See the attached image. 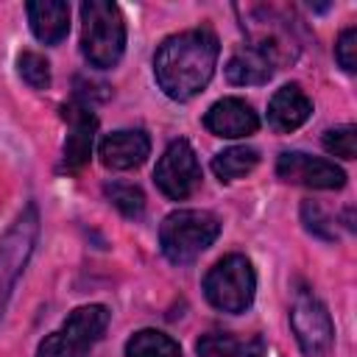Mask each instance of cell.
<instances>
[{
    "instance_id": "obj_3",
    "label": "cell",
    "mask_w": 357,
    "mask_h": 357,
    "mask_svg": "<svg viewBox=\"0 0 357 357\" xmlns=\"http://www.w3.org/2000/svg\"><path fill=\"white\" fill-rule=\"evenodd\" d=\"M218 234H220V223L212 212L178 209V212H170L165 218V223L159 229V243H162V251L170 262L187 265L201 251H206Z\"/></svg>"
},
{
    "instance_id": "obj_9",
    "label": "cell",
    "mask_w": 357,
    "mask_h": 357,
    "mask_svg": "<svg viewBox=\"0 0 357 357\" xmlns=\"http://www.w3.org/2000/svg\"><path fill=\"white\" fill-rule=\"evenodd\" d=\"M204 126L223 139H237V137H248L259 128V117L257 112L240 100V98H223L218 103L209 106V112L204 114Z\"/></svg>"
},
{
    "instance_id": "obj_19",
    "label": "cell",
    "mask_w": 357,
    "mask_h": 357,
    "mask_svg": "<svg viewBox=\"0 0 357 357\" xmlns=\"http://www.w3.org/2000/svg\"><path fill=\"white\" fill-rule=\"evenodd\" d=\"M240 346L229 332H209L195 343V351L198 357H237Z\"/></svg>"
},
{
    "instance_id": "obj_20",
    "label": "cell",
    "mask_w": 357,
    "mask_h": 357,
    "mask_svg": "<svg viewBox=\"0 0 357 357\" xmlns=\"http://www.w3.org/2000/svg\"><path fill=\"white\" fill-rule=\"evenodd\" d=\"M324 148L340 159H354L357 153V128L354 126H337L324 134Z\"/></svg>"
},
{
    "instance_id": "obj_4",
    "label": "cell",
    "mask_w": 357,
    "mask_h": 357,
    "mask_svg": "<svg viewBox=\"0 0 357 357\" xmlns=\"http://www.w3.org/2000/svg\"><path fill=\"white\" fill-rule=\"evenodd\" d=\"M109 326V310L103 304H86L67 315V321L47 335L36 357H86L89 349L100 340V335Z\"/></svg>"
},
{
    "instance_id": "obj_10",
    "label": "cell",
    "mask_w": 357,
    "mask_h": 357,
    "mask_svg": "<svg viewBox=\"0 0 357 357\" xmlns=\"http://www.w3.org/2000/svg\"><path fill=\"white\" fill-rule=\"evenodd\" d=\"M61 117L67 120V131H70L64 139V165L70 170H78L81 165H86V159L92 153L98 120H95L92 109L84 103H67L61 109Z\"/></svg>"
},
{
    "instance_id": "obj_16",
    "label": "cell",
    "mask_w": 357,
    "mask_h": 357,
    "mask_svg": "<svg viewBox=\"0 0 357 357\" xmlns=\"http://www.w3.org/2000/svg\"><path fill=\"white\" fill-rule=\"evenodd\" d=\"M259 162V153L254 148H245V145H234V148H226L220 151L215 159H212V170L220 181H234L245 173H251Z\"/></svg>"
},
{
    "instance_id": "obj_8",
    "label": "cell",
    "mask_w": 357,
    "mask_h": 357,
    "mask_svg": "<svg viewBox=\"0 0 357 357\" xmlns=\"http://www.w3.org/2000/svg\"><path fill=\"white\" fill-rule=\"evenodd\" d=\"M276 176L290 184H304L312 190H337L346 184V173L326 159L301 153V151H284L276 159Z\"/></svg>"
},
{
    "instance_id": "obj_13",
    "label": "cell",
    "mask_w": 357,
    "mask_h": 357,
    "mask_svg": "<svg viewBox=\"0 0 357 357\" xmlns=\"http://www.w3.org/2000/svg\"><path fill=\"white\" fill-rule=\"evenodd\" d=\"M28 22L39 42L59 45L70 31V6L61 0H36L28 3Z\"/></svg>"
},
{
    "instance_id": "obj_12",
    "label": "cell",
    "mask_w": 357,
    "mask_h": 357,
    "mask_svg": "<svg viewBox=\"0 0 357 357\" xmlns=\"http://www.w3.org/2000/svg\"><path fill=\"white\" fill-rule=\"evenodd\" d=\"M310 114H312V100L298 84H284L282 89L273 92L268 103V123L276 131H296L298 126L307 123Z\"/></svg>"
},
{
    "instance_id": "obj_21",
    "label": "cell",
    "mask_w": 357,
    "mask_h": 357,
    "mask_svg": "<svg viewBox=\"0 0 357 357\" xmlns=\"http://www.w3.org/2000/svg\"><path fill=\"white\" fill-rule=\"evenodd\" d=\"M335 59H337V64H340L346 73H354V70H357V28H346V31L337 36Z\"/></svg>"
},
{
    "instance_id": "obj_2",
    "label": "cell",
    "mask_w": 357,
    "mask_h": 357,
    "mask_svg": "<svg viewBox=\"0 0 357 357\" xmlns=\"http://www.w3.org/2000/svg\"><path fill=\"white\" fill-rule=\"evenodd\" d=\"M81 53L92 67H114L126 50V22L114 3L89 0L81 6Z\"/></svg>"
},
{
    "instance_id": "obj_7",
    "label": "cell",
    "mask_w": 357,
    "mask_h": 357,
    "mask_svg": "<svg viewBox=\"0 0 357 357\" xmlns=\"http://www.w3.org/2000/svg\"><path fill=\"white\" fill-rule=\"evenodd\" d=\"M290 326L307 357H324L329 351L335 326L326 307L312 293H296V301L290 307Z\"/></svg>"
},
{
    "instance_id": "obj_15",
    "label": "cell",
    "mask_w": 357,
    "mask_h": 357,
    "mask_svg": "<svg viewBox=\"0 0 357 357\" xmlns=\"http://www.w3.org/2000/svg\"><path fill=\"white\" fill-rule=\"evenodd\" d=\"M178 354L181 346L159 329H139L126 343V357H178Z\"/></svg>"
},
{
    "instance_id": "obj_14",
    "label": "cell",
    "mask_w": 357,
    "mask_h": 357,
    "mask_svg": "<svg viewBox=\"0 0 357 357\" xmlns=\"http://www.w3.org/2000/svg\"><path fill=\"white\" fill-rule=\"evenodd\" d=\"M273 75V59L262 47H240L226 61V78L237 86H259Z\"/></svg>"
},
{
    "instance_id": "obj_17",
    "label": "cell",
    "mask_w": 357,
    "mask_h": 357,
    "mask_svg": "<svg viewBox=\"0 0 357 357\" xmlns=\"http://www.w3.org/2000/svg\"><path fill=\"white\" fill-rule=\"evenodd\" d=\"M106 195L109 201L126 215V218H139L142 209H145V195L137 184H128V181H112L106 184Z\"/></svg>"
},
{
    "instance_id": "obj_1",
    "label": "cell",
    "mask_w": 357,
    "mask_h": 357,
    "mask_svg": "<svg viewBox=\"0 0 357 357\" xmlns=\"http://www.w3.org/2000/svg\"><path fill=\"white\" fill-rule=\"evenodd\" d=\"M218 36L209 28H190L167 36L153 56V75L173 100L195 98L212 78L218 64Z\"/></svg>"
},
{
    "instance_id": "obj_6",
    "label": "cell",
    "mask_w": 357,
    "mask_h": 357,
    "mask_svg": "<svg viewBox=\"0 0 357 357\" xmlns=\"http://www.w3.org/2000/svg\"><path fill=\"white\" fill-rule=\"evenodd\" d=\"M153 178H156V187L167 198H173V201L190 198L201 184V165H198V156H195L192 145L187 139L170 142L167 151L156 162Z\"/></svg>"
},
{
    "instance_id": "obj_11",
    "label": "cell",
    "mask_w": 357,
    "mask_h": 357,
    "mask_svg": "<svg viewBox=\"0 0 357 357\" xmlns=\"http://www.w3.org/2000/svg\"><path fill=\"white\" fill-rule=\"evenodd\" d=\"M151 153V139L142 131L134 128H123V131H112L103 137L100 142V162L112 170H131L139 167L145 162V156Z\"/></svg>"
},
{
    "instance_id": "obj_5",
    "label": "cell",
    "mask_w": 357,
    "mask_h": 357,
    "mask_svg": "<svg viewBox=\"0 0 357 357\" xmlns=\"http://www.w3.org/2000/svg\"><path fill=\"white\" fill-rule=\"evenodd\" d=\"M254 290H257L254 268L240 254H229L220 262H215V268L204 279L206 301L212 307L223 310V312H243V310H248L251 301H254Z\"/></svg>"
},
{
    "instance_id": "obj_18",
    "label": "cell",
    "mask_w": 357,
    "mask_h": 357,
    "mask_svg": "<svg viewBox=\"0 0 357 357\" xmlns=\"http://www.w3.org/2000/svg\"><path fill=\"white\" fill-rule=\"evenodd\" d=\"M17 73L20 78L33 86V89H47L50 86V64L45 56L33 53V50H22L17 59Z\"/></svg>"
}]
</instances>
